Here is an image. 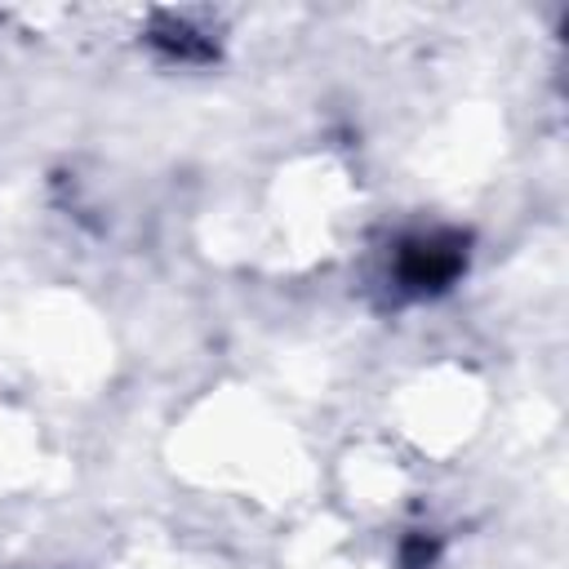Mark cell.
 <instances>
[{"instance_id":"6da1fadb","label":"cell","mask_w":569,"mask_h":569,"mask_svg":"<svg viewBox=\"0 0 569 569\" xmlns=\"http://www.w3.org/2000/svg\"><path fill=\"white\" fill-rule=\"evenodd\" d=\"M458 262H462V253L453 240L449 244L445 240H418L400 258V280L413 289H431V284H445L458 271Z\"/></svg>"}]
</instances>
